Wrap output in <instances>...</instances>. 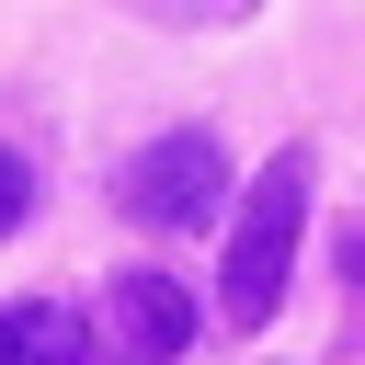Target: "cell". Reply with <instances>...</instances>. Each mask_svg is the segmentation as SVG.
I'll return each mask as SVG.
<instances>
[{
	"instance_id": "6da1fadb",
	"label": "cell",
	"mask_w": 365,
	"mask_h": 365,
	"mask_svg": "<svg viewBox=\"0 0 365 365\" xmlns=\"http://www.w3.org/2000/svg\"><path fill=\"white\" fill-rule=\"evenodd\" d=\"M297 228H308V160L285 148V160L240 194V217H228V274H217L228 331H262V319H274V297H285V274H297Z\"/></svg>"
},
{
	"instance_id": "7a4b0ae2",
	"label": "cell",
	"mask_w": 365,
	"mask_h": 365,
	"mask_svg": "<svg viewBox=\"0 0 365 365\" xmlns=\"http://www.w3.org/2000/svg\"><path fill=\"white\" fill-rule=\"evenodd\" d=\"M217 182H228L217 137H194V125H182V137H148V148L125 160V182H114V194H125V217H137V228H205V217H217Z\"/></svg>"
},
{
	"instance_id": "3957f363",
	"label": "cell",
	"mask_w": 365,
	"mask_h": 365,
	"mask_svg": "<svg viewBox=\"0 0 365 365\" xmlns=\"http://www.w3.org/2000/svg\"><path fill=\"white\" fill-rule=\"evenodd\" d=\"M103 342H114V365H171L194 342V297L171 274H114L103 285Z\"/></svg>"
},
{
	"instance_id": "277c9868",
	"label": "cell",
	"mask_w": 365,
	"mask_h": 365,
	"mask_svg": "<svg viewBox=\"0 0 365 365\" xmlns=\"http://www.w3.org/2000/svg\"><path fill=\"white\" fill-rule=\"evenodd\" d=\"M11 365H91V319L80 308H11Z\"/></svg>"
},
{
	"instance_id": "5b68a950",
	"label": "cell",
	"mask_w": 365,
	"mask_h": 365,
	"mask_svg": "<svg viewBox=\"0 0 365 365\" xmlns=\"http://www.w3.org/2000/svg\"><path fill=\"white\" fill-rule=\"evenodd\" d=\"M125 11H148V23H240L262 0H125Z\"/></svg>"
},
{
	"instance_id": "8992f818",
	"label": "cell",
	"mask_w": 365,
	"mask_h": 365,
	"mask_svg": "<svg viewBox=\"0 0 365 365\" xmlns=\"http://www.w3.org/2000/svg\"><path fill=\"white\" fill-rule=\"evenodd\" d=\"M23 205H34V171H23V148H0V240L23 228Z\"/></svg>"
},
{
	"instance_id": "52a82bcc",
	"label": "cell",
	"mask_w": 365,
	"mask_h": 365,
	"mask_svg": "<svg viewBox=\"0 0 365 365\" xmlns=\"http://www.w3.org/2000/svg\"><path fill=\"white\" fill-rule=\"evenodd\" d=\"M0 365H11V308H0Z\"/></svg>"
}]
</instances>
